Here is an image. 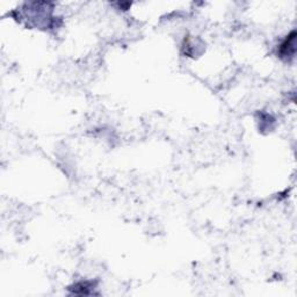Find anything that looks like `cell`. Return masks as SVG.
<instances>
[{
    "label": "cell",
    "mask_w": 297,
    "mask_h": 297,
    "mask_svg": "<svg viewBox=\"0 0 297 297\" xmlns=\"http://www.w3.org/2000/svg\"><path fill=\"white\" fill-rule=\"evenodd\" d=\"M295 37H296V33L292 32L290 35L285 38V41L283 42V43L281 44V47H280V57L281 58H285L288 61L290 58H294L295 51H296Z\"/></svg>",
    "instance_id": "obj_1"
}]
</instances>
